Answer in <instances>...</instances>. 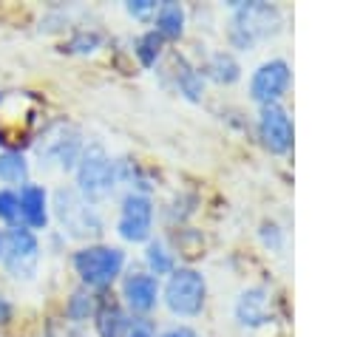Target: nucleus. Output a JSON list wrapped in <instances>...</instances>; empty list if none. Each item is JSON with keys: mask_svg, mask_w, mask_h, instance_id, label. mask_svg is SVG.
<instances>
[{"mask_svg": "<svg viewBox=\"0 0 363 337\" xmlns=\"http://www.w3.org/2000/svg\"><path fill=\"white\" fill-rule=\"evenodd\" d=\"M60 337H85V334H82V329H77V326H65Z\"/></svg>", "mask_w": 363, "mask_h": 337, "instance_id": "29", "label": "nucleus"}, {"mask_svg": "<svg viewBox=\"0 0 363 337\" xmlns=\"http://www.w3.org/2000/svg\"><path fill=\"white\" fill-rule=\"evenodd\" d=\"M201 74H207V76H210L213 82H218V85H233V82L241 79V65H238L235 54H230V51H216V54H210V59L204 62Z\"/></svg>", "mask_w": 363, "mask_h": 337, "instance_id": "17", "label": "nucleus"}, {"mask_svg": "<svg viewBox=\"0 0 363 337\" xmlns=\"http://www.w3.org/2000/svg\"><path fill=\"white\" fill-rule=\"evenodd\" d=\"M156 6H159V3H153V0H130V3H125V11H128L133 20H147V17L156 14Z\"/></svg>", "mask_w": 363, "mask_h": 337, "instance_id": "26", "label": "nucleus"}, {"mask_svg": "<svg viewBox=\"0 0 363 337\" xmlns=\"http://www.w3.org/2000/svg\"><path fill=\"white\" fill-rule=\"evenodd\" d=\"M145 263H147V272L153 278L170 275L176 269V255H173V249L162 238H150L147 246H145Z\"/></svg>", "mask_w": 363, "mask_h": 337, "instance_id": "18", "label": "nucleus"}, {"mask_svg": "<svg viewBox=\"0 0 363 337\" xmlns=\"http://www.w3.org/2000/svg\"><path fill=\"white\" fill-rule=\"evenodd\" d=\"M9 269L11 278H23L31 280L37 272V261H40V241L28 227H11L3 235V258H0Z\"/></svg>", "mask_w": 363, "mask_h": 337, "instance_id": "8", "label": "nucleus"}, {"mask_svg": "<svg viewBox=\"0 0 363 337\" xmlns=\"http://www.w3.org/2000/svg\"><path fill=\"white\" fill-rule=\"evenodd\" d=\"M0 258H3V232H0Z\"/></svg>", "mask_w": 363, "mask_h": 337, "instance_id": "30", "label": "nucleus"}, {"mask_svg": "<svg viewBox=\"0 0 363 337\" xmlns=\"http://www.w3.org/2000/svg\"><path fill=\"white\" fill-rule=\"evenodd\" d=\"M54 212H57L60 227L71 238H99V232H102V215L77 190H57Z\"/></svg>", "mask_w": 363, "mask_h": 337, "instance_id": "5", "label": "nucleus"}, {"mask_svg": "<svg viewBox=\"0 0 363 337\" xmlns=\"http://www.w3.org/2000/svg\"><path fill=\"white\" fill-rule=\"evenodd\" d=\"M162 300L176 317H196L207 303V280L196 266H176L167 275Z\"/></svg>", "mask_w": 363, "mask_h": 337, "instance_id": "3", "label": "nucleus"}, {"mask_svg": "<svg viewBox=\"0 0 363 337\" xmlns=\"http://www.w3.org/2000/svg\"><path fill=\"white\" fill-rule=\"evenodd\" d=\"M233 314L241 329H261L272 323V292L261 283L247 286L233 306Z\"/></svg>", "mask_w": 363, "mask_h": 337, "instance_id": "11", "label": "nucleus"}, {"mask_svg": "<svg viewBox=\"0 0 363 337\" xmlns=\"http://www.w3.org/2000/svg\"><path fill=\"white\" fill-rule=\"evenodd\" d=\"M128 323H130V314L116 300H102L94 312V326H96L99 337H125Z\"/></svg>", "mask_w": 363, "mask_h": 337, "instance_id": "14", "label": "nucleus"}, {"mask_svg": "<svg viewBox=\"0 0 363 337\" xmlns=\"http://www.w3.org/2000/svg\"><path fill=\"white\" fill-rule=\"evenodd\" d=\"M255 130H258L264 150H269L272 156H284L292 150L295 125H292V116L284 105H261L258 119H255Z\"/></svg>", "mask_w": 363, "mask_h": 337, "instance_id": "9", "label": "nucleus"}, {"mask_svg": "<svg viewBox=\"0 0 363 337\" xmlns=\"http://www.w3.org/2000/svg\"><path fill=\"white\" fill-rule=\"evenodd\" d=\"M20 204V218L26 221L28 229H45L48 227V193L40 184H23L17 193Z\"/></svg>", "mask_w": 363, "mask_h": 337, "instance_id": "13", "label": "nucleus"}, {"mask_svg": "<svg viewBox=\"0 0 363 337\" xmlns=\"http://www.w3.org/2000/svg\"><path fill=\"white\" fill-rule=\"evenodd\" d=\"M28 164L20 150H3L0 153V181L6 184H26Z\"/></svg>", "mask_w": 363, "mask_h": 337, "instance_id": "21", "label": "nucleus"}, {"mask_svg": "<svg viewBox=\"0 0 363 337\" xmlns=\"http://www.w3.org/2000/svg\"><path fill=\"white\" fill-rule=\"evenodd\" d=\"M153 31L162 37V40H179L184 34V25H187V11L182 3L176 0H164L156 6V14H153Z\"/></svg>", "mask_w": 363, "mask_h": 337, "instance_id": "15", "label": "nucleus"}, {"mask_svg": "<svg viewBox=\"0 0 363 337\" xmlns=\"http://www.w3.org/2000/svg\"><path fill=\"white\" fill-rule=\"evenodd\" d=\"M162 337H199V331L190 329V326H173V329H167Z\"/></svg>", "mask_w": 363, "mask_h": 337, "instance_id": "27", "label": "nucleus"}, {"mask_svg": "<svg viewBox=\"0 0 363 337\" xmlns=\"http://www.w3.org/2000/svg\"><path fill=\"white\" fill-rule=\"evenodd\" d=\"M82 136L77 127L71 125H51L43 136V142L37 144V156L43 159V164H57L60 170H74L82 153Z\"/></svg>", "mask_w": 363, "mask_h": 337, "instance_id": "10", "label": "nucleus"}, {"mask_svg": "<svg viewBox=\"0 0 363 337\" xmlns=\"http://www.w3.org/2000/svg\"><path fill=\"white\" fill-rule=\"evenodd\" d=\"M227 40L238 51H252L258 42L275 37L284 28V11L264 0H233Z\"/></svg>", "mask_w": 363, "mask_h": 337, "instance_id": "1", "label": "nucleus"}, {"mask_svg": "<svg viewBox=\"0 0 363 337\" xmlns=\"http://www.w3.org/2000/svg\"><path fill=\"white\" fill-rule=\"evenodd\" d=\"M74 269L85 289H108L125 269V252L111 244H88L74 252Z\"/></svg>", "mask_w": 363, "mask_h": 337, "instance_id": "4", "label": "nucleus"}, {"mask_svg": "<svg viewBox=\"0 0 363 337\" xmlns=\"http://www.w3.org/2000/svg\"><path fill=\"white\" fill-rule=\"evenodd\" d=\"M153 218H156V207L153 198L145 193H125L122 204H119V218H116V232L122 241L128 244H147L153 238Z\"/></svg>", "mask_w": 363, "mask_h": 337, "instance_id": "7", "label": "nucleus"}, {"mask_svg": "<svg viewBox=\"0 0 363 337\" xmlns=\"http://www.w3.org/2000/svg\"><path fill=\"white\" fill-rule=\"evenodd\" d=\"M125 337H156V323L147 314H133Z\"/></svg>", "mask_w": 363, "mask_h": 337, "instance_id": "24", "label": "nucleus"}, {"mask_svg": "<svg viewBox=\"0 0 363 337\" xmlns=\"http://www.w3.org/2000/svg\"><path fill=\"white\" fill-rule=\"evenodd\" d=\"M258 238H261V244H264L269 252H278V249L284 246V229H281V224L272 221V218H264V221H261Z\"/></svg>", "mask_w": 363, "mask_h": 337, "instance_id": "23", "label": "nucleus"}, {"mask_svg": "<svg viewBox=\"0 0 363 337\" xmlns=\"http://www.w3.org/2000/svg\"><path fill=\"white\" fill-rule=\"evenodd\" d=\"M11 312H14V309H11V303H9V300L0 295V326L11 320Z\"/></svg>", "mask_w": 363, "mask_h": 337, "instance_id": "28", "label": "nucleus"}, {"mask_svg": "<svg viewBox=\"0 0 363 337\" xmlns=\"http://www.w3.org/2000/svg\"><path fill=\"white\" fill-rule=\"evenodd\" d=\"M74 176H77V193L85 201H91V204L102 201L116 187V161L108 156V150L99 142H91L82 147Z\"/></svg>", "mask_w": 363, "mask_h": 337, "instance_id": "2", "label": "nucleus"}, {"mask_svg": "<svg viewBox=\"0 0 363 337\" xmlns=\"http://www.w3.org/2000/svg\"><path fill=\"white\" fill-rule=\"evenodd\" d=\"M162 48H164V40H162L153 28L142 31V34L136 37V42H133V54H136L139 65H145V68H153V65L159 62Z\"/></svg>", "mask_w": 363, "mask_h": 337, "instance_id": "20", "label": "nucleus"}, {"mask_svg": "<svg viewBox=\"0 0 363 337\" xmlns=\"http://www.w3.org/2000/svg\"><path fill=\"white\" fill-rule=\"evenodd\" d=\"M20 215V204H17V193L14 190H0V218L3 221H17Z\"/></svg>", "mask_w": 363, "mask_h": 337, "instance_id": "25", "label": "nucleus"}, {"mask_svg": "<svg viewBox=\"0 0 363 337\" xmlns=\"http://www.w3.org/2000/svg\"><path fill=\"white\" fill-rule=\"evenodd\" d=\"M102 45V34L99 31H88V28H82V31H77L68 42H65V48L71 51V54H91V51H96Z\"/></svg>", "mask_w": 363, "mask_h": 337, "instance_id": "22", "label": "nucleus"}, {"mask_svg": "<svg viewBox=\"0 0 363 337\" xmlns=\"http://www.w3.org/2000/svg\"><path fill=\"white\" fill-rule=\"evenodd\" d=\"M94 312H96V297H94V292L91 289H77V292H71V297H68V303H65V317L74 323V326H79V323H85L88 317H94Z\"/></svg>", "mask_w": 363, "mask_h": 337, "instance_id": "19", "label": "nucleus"}, {"mask_svg": "<svg viewBox=\"0 0 363 337\" xmlns=\"http://www.w3.org/2000/svg\"><path fill=\"white\" fill-rule=\"evenodd\" d=\"M292 85V68L284 57H269L264 59L247 82V93L250 99L261 108V105H281V99L286 96Z\"/></svg>", "mask_w": 363, "mask_h": 337, "instance_id": "6", "label": "nucleus"}, {"mask_svg": "<svg viewBox=\"0 0 363 337\" xmlns=\"http://www.w3.org/2000/svg\"><path fill=\"white\" fill-rule=\"evenodd\" d=\"M159 295H162L159 278H153L150 272L133 269V272H128L125 280H122V300H125V306H128L133 314H147V312H153L156 303H159Z\"/></svg>", "mask_w": 363, "mask_h": 337, "instance_id": "12", "label": "nucleus"}, {"mask_svg": "<svg viewBox=\"0 0 363 337\" xmlns=\"http://www.w3.org/2000/svg\"><path fill=\"white\" fill-rule=\"evenodd\" d=\"M173 85L187 102H201V96H204V74H201V68L190 65L184 57H179L173 65Z\"/></svg>", "mask_w": 363, "mask_h": 337, "instance_id": "16", "label": "nucleus"}]
</instances>
